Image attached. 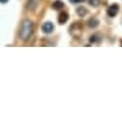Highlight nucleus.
<instances>
[{"label": "nucleus", "instance_id": "nucleus-1", "mask_svg": "<svg viewBox=\"0 0 122 122\" xmlns=\"http://www.w3.org/2000/svg\"><path fill=\"white\" fill-rule=\"evenodd\" d=\"M33 27H34V24L32 20H29V19L23 20L20 28H19V38L22 41H28V38L33 33Z\"/></svg>", "mask_w": 122, "mask_h": 122}, {"label": "nucleus", "instance_id": "nucleus-2", "mask_svg": "<svg viewBox=\"0 0 122 122\" xmlns=\"http://www.w3.org/2000/svg\"><path fill=\"white\" fill-rule=\"evenodd\" d=\"M81 30H83V25L80 24V23H78V22H76V23H74V24H72V25L70 27V29H69V32H70V33H71L74 37H76V38H78V37L80 36V34H81Z\"/></svg>", "mask_w": 122, "mask_h": 122}, {"label": "nucleus", "instance_id": "nucleus-3", "mask_svg": "<svg viewBox=\"0 0 122 122\" xmlns=\"http://www.w3.org/2000/svg\"><path fill=\"white\" fill-rule=\"evenodd\" d=\"M53 29H55V25H53L52 22H46L42 24V32L46 34H50L51 32H53Z\"/></svg>", "mask_w": 122, "mask_h": 122}, {"label": "nucleus", "instance_id": "nucleus-4", "mask_svg": "<svg viewBox=\"0 0 122 122\" xmlns=\"http://www.w3.org/2000/svg\"><path fill=\"white\" fill-rule=\"evenodd\" d=\"M118 10H120V6H118L117 4H112V5L108 6V9H107V14H108V17H116Z\"/></svg>", "mask_w": 122, "mask_h": 122}, {"label": "nucleus", "instance_id": "nucleus-5", "mask_svg": "<svg viewBox=\"0 0 122 122\" xmlns=\"http://www.w3.org/2000/svg\"><path fill=\"white\" fill-rule=\"evenodd\" d=\"M59 23L60 24H65V23L67 22V19H69V14L66 13V11H61V13L59 14Z\"/></svg>", "mask_w": 122, "mask_h": 122}, {"label": "nucleus", "instance_id": "nucleus-6", "mask_svg": "<svg viewBox=\"0 0 122 122\" xmlns=\"http://www.w3.org/2000/svg\"><path fill=\"white\" fill-rule=\"evenodd\" d=\"M99 25V20L97 18H90L89 20H88V27L89 28H97Z\"/></svg>", "mask_w": 122, "mask_h": 122}, {"label": "nucleus", "instance_id": "nucleus-7", "mask_svg": "<svg viewBox=\"0 0 122 122\" xmlns=\"http://www.w3.org/2000/svg\"><path fill=\"white\" fill-rule=\"evenodd\" d=\"M62 8H64L62 0H56V1L52 3V9H55V10H61Z\"/></svg>", "mask_w": 122, "mask_h": 122}, {"label": "nucleus", "instance_id": "nucleus-8", "mask_svg": "<svg viewBox=\"0 0 122 122\" xmlns=\"http://www.w3.org/2000/svg\"><path fill=\"white\" fill-rule=\"evenodd\" d=\"M38 3H40V0H29L28 1V5H27V8H28L29 10H34L38 5Z\"/></svg>", "mask_w": 122, "mask_h": 122}, {"label": "nucleus", "instance_id": "nucleus-9", "mask_svg": "<svg viewBox=\"0 0 122 122\" xmlns=\"http://www.w3.org/2000/svg\"><path fill=\"white\" fill-rule=\"evenodd\" d=\"M76 13L83 17V15H85V14H86V9H85L84 6H79L78 9H76Z\"/></svg>", "mask_w": 122, "mask_h": 122}, {"label": "nucleus", "instance_id": "nucleus-10", "mask_svg": "<svg viewBox=\"0 0 122 122\" xmlns=\"http://www.w3.org/2000/svg\"><path fill=\"white\" fill-rule=\"evenodd\" d=\"M99 40H101V37H98V36H95V34H94V36H92L89 38V42H90V43H95V42H98Z\"/></svg>", "mask_w": 122, "mask_h": 122}, {"label": "nucleus", "instance_id": "nucleus-11", "mask_svg": "<svg viewBox=\"0 0 122 122\" xmlns=\"http://www.w3.org/2000/svg\"><path fill=\"white\" fill-rule=\"evenodd\" d=\"M99 3H101V0H89V4H90L92 6H94V8L98 6Z\"/></svg>", "mask_w": 122, "mask_h": 122}, {"label": "nucleus", "instance_id": "nucleus-12", "mask_svg": "<svg viewBox=\"0 0 122 122\" xmlns=\"http://www.w3.org/2000/svg\"><path fill=\"white\" fill-rule=\"evenodd\" d=\"M81 1H83V0H70V3H72V4H79Z\"/></svg>", "mask_w": 122, "mask_h": 122}, {"label": "nucleus", "instance_id": "nucleus-13", "mask_svg": "<svg viewBox=\"0 0 122 122\" xmlns=\"http://www.w3.org/2000/svg\"><path fill=\"white\" fill-rule=\"evenodd\" d=\"M0 3H1V4H5V3H8V0H0Z\"/></svg>", "mask_w": 122, "mask_h": 122}, {"label": "nucleus", "instance_id": "nucleus-14", "mask_svg": "<svg viewBox=\"0 0 122 122\" xmlns=\"http://www.w3.org/2000/svg\"><path fill=\"white\" fill-rule=\"evenodd\" d=\"M121 45H122V43H121Z\"/></svg>", "mask_w": 122, "mask_h": 122}]
</instances>
